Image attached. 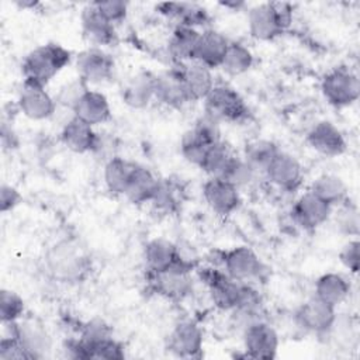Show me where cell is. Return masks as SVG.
<instances>
[{
	"label": "cell",
	"instance_id": "d6986e66",
	"mask_svg": "<svg viewBox=\"0 0 360 360\" xmlns=\"http://www.w3.org/2000/svg\"><path fill=\"white\" fill-rule=\"evenodd\" d=\"M80 24L83 37L91 44V46H110L117 42L115 25L110 22L98 10L89 3L83 7L80 14Z\"/></svg>",
	"mask_w": 360,
	"mask_h": 360
},
{
	"label": "cell",
	"instance_id": "30bf717a",
	"mask_svg": "<svg viewBox=\"0 0 360 360\" xmlns=\"http://www.w3.org/2000/svg\"><path fill=\"white\" fill-rule=\"evenodd\" d=\"M294 319L305 332L316 336L329 335L338 321L336 307H332L314 295L297 308Z\"/></svg>",
	"mask_w": 360,
	"mask_h": 360
},
{
	"label": "cell",
	"instance_id": "ab89813d",
	"mask_svg": "<svg viewBox=\"0 0 360 360\" xmlns=\"http://www.w3.org/2000/svg\"><path fill=\"white\" fill-rule=\"evenodd\" d=\"M112 336V330L110 325H107L103 319L94 318L80 325L79 328V339L86 345L91 346L97 342L108 339Z\"/></svg>",
	"mask_w": 360,
	"mask_h": 360
},
{
	"label": "cell",
	"instance_id": "7bdbcfd3",
	"mask_svg": "<svg viewBox=\"0 0 360 360\" xmlns=\"http://www.w3.org/2000/svg\"><path fill=\"white\" fill-rule=\"evenodd\" d=\"M89 89V86L80 79H75L69 83H65L58 94L55 96V100H56V104H60L66 108H69L72 111V108L75 107V104L77 103V100L82 97V94Z\"/></svg>",
	"mask_w": 360,
	"mask_h": 360
},
{
	"label": "cell",
	"instance_id": "7402d4cb",
	"mask_svg": "<svg viewBox=\"0 0 360 360\" xmlns=\"http://www.w3.org/2000/svg\"><path fill=\"white\" fill-rule=\"evenodd\" d=\"M59 136L60 142L75 153H94L100 134L94 131V127L72 115L63 124Z\"/></svg>",
	"mask_w": 360,
	"mask_h": 360
},
{
	"label": "cell",
	"instance_id": "484cf974",
	"mask_svg": "<svg viewBox=\"0 0 360 360\" xmlns=\"http://www.w3.org/2000/svg\"><path fill=\"white\" fill-rule=\"evenodd\" d=\"M228 45H229V39L225 35H222L217 30L204 28L200 35L194 60L202 63L210 69L221 68Z\"/></svg>",
	"mask_w": 360,
	"mask_h": 360
},
{
	"label": "cell",
	"instance_id": "4dcf8cb0",
	"mask_svg": "<svg viewBox=\"0 0 360 360\" xmlns=\"http://www.w3.org/2000/svg\"><path fill=\"white\" fill-rule=\"evenodd\" d=\"M134 166H135V162H131L117 155L107 159L103 170V179L107 190L111 194L124 195L131 173L134 170Z\"/></svg>",
	"mask_w": 360,
	"mask_h": 360
},
{
	"label": "cell",
	"instance_id": "c3c4849f",
	"mask_svg": "<svg viewBox=\"0 0 360 360\" xmlns=\"http://www.w3.org/2000/svg\"><path fill=\"white\" fill-rule=\"evenodd\" d=\"M21 201H22V195L15 187L6 183L1 184L0 187V211L1 212L13 211Z\"/></svg>",
	"mask_w": 360,
	"mask_h": 360
},
{
	"label": "cell",
	"instance_id": "ffe728a7",
	"mask_svg": "<svg viewBox=\"0 0 360 360\" xmlns=\"http://www.w3.org/2000/svg\"><path fill=\"white\" fill-rule=\"evenodd\" d=\"M155 100L172 108H181L191 103L176 65L155 75Z\"/></svg>",
	"mask_w": 360,
	"mask_h": 360
},
{
	"label": "cell",
	"instance_id": "d590c367",
	"mask_svg": "<svg viewBox=\"0 0 360 360\" xmlns=\"http://www.w3.org/2000/svg\"><path fill=\"white\" fill-rule=\"evenodd\" d=\"M256 174L257 173L250 167V165L243 159V156L233 155L228 166L225 167L221 179L229 181L231 184H233L240 190L242 187L249 186L253 181Z\"/></svg>",
	"mask_w": 360,
	"mask_h": 360
},
{
	"label": "cell",
	"instance_id": "f546056e",
	"mask_svg": "<svg viewBox=\"0 0 360 360\" xmlns=\"http://www.w3.org/2000/svg\"><path fill=\"white\" fill-rule=\"evenodd\" d=\"M350 294V283L340 273H325L315 281L314 295L323 302L338 307Z\"/></svg>",
	"mask_w": 360,
	"mask_h": 360
},
{
	"label": "cell",
	"instance_id": "d4e9b609",
	"mask_svg": "<svg viewBox=\"0 0 360 360\" xmlns=\"http://www.w3.org/2000/svg\"><path fill=\"white\" fill-rule=\"evenodd\" d=\"M156 11L166 18L174 20L176 24L200 30L210 24L208 11L197 4L187 1H163L156 4Z\"/></svg>",
	"mask_w": 360,
	"mask_h": 360
},
{
	"label": "cell",
	"instance_id": "8992f818",
	"mask_svg": "<svg viewBox=\"0 0 360 360\" xmlns=\"http://www.w3.org/2000/svg\"><path fill=\"white\" fill-rule=\"evenodd\" d=\"M204 112L218 122H240L248 118L249 108L243 97L229 84L215 83L204 98Z\"/></svg>",
	"mask_w": 360,
	"mask_h": 360
},
{
	"label": "cell",
	"instance_id": "1f68e13d",
	"mask_svg": "<svg viewBox=\"0 0 360 360\" xmlns=\"http://www.w3.org/2000/svg\"><path fill=\"white\" fill-rule=\"evenodd\" d=\"M309 191L322 198L332 208L339 207L347 201V187L345 181L336 174L325 173L318 176L312 181Z\"/></svg>",
	"mask_w": 360,
	"mask_h": 360
},
{
	"label": "cell",
	"instance_id": "7a4b0ae2",
	"mask_svg": "<svg viewBox=\"0 0 360 360\" xmlns=\"http://www.w3.org/2000/svg\"><path fill=\"white\" fill-rule=\"evenodd\" d=\"M72 60V53L65 46L48 42L30 51L21 63L24 82L46 87Z\"/></svg>",
	"mask_w": 360,
	"mask_h": 360
},
{
	"label": "cell",
	"instance_id": "e0dca14e",
	"mask_svg": "<svg viewBox=\"0 0 360 360\" xmlns=\"http://www.w3.org/2000/svg\"><path fill=\"white\" fill-rule=\"evenodd\" d=\"M202 197L207 205L222 217L231 215L242 204L239 188L221 177H208L205 180L202 184Z\"/></svg>",
	"mask_w": 360,
	"mask_h": 360
},
{
	"label": "cell",
	"instance_id": "60d3db41",
	"mask_svg": "<svg viewBox=\"0 0 360 360\" xmlns=\"http://www.w3.org/2000/svg\"><path fill=\"white\" fill-rule=\"evenodd\" d=\"M84 345V343H83ZM87 359H105V360H121L125 357L124 346L112 336L97 342L91 346H86Z\"/></svg>",
	"mask_w": 360,
	"mask_h": 360
},
{
	"label": "cell",
	"instance_id": "9c48e42d",
	"mask_svg": "<svg viewBox=\"0 0 360 360\" xmlns=\"http://www.w3.org/2000/svg\"><path fill=\"white\" fill-rule=\"evenodd\" d=\"M7 335L14 336L22 349L27 352L30 360L46 357L52 350V339L44 325L35 319H24L4 323Z\"/></svg>",
	"mask_w": 360,
	"mask_h": 360
},
{
	"label": "cell",
	"instance_id": "816d5d0a",
	"mask_svg": "<svg viewBox=\"0 0 360 360\" xmlns=\"http://www.w3.org/2000/svg\"><path fill=\"white\" fill-rule=\"evenodd\" d=\"M15 4L20 7V8H34L37 4H38V1H32V0H18V1H15Z\"/></svg>",
	"mask_w": 360,
	"mask_h": 360
},
{
	"label": "cell",
	"instance_id": "f35d334b",
	"mask_svg": "<svg viewBox=\"0 0 360 360\" xmlns=\"http://www.w3.org/2000/svg\"><path fill=\"white\" fill-rule=\"evenodd\" d=\"M156 210L163 214H174L180 208V200L177 197V188L170 183L160 180L159 187L150 201Z\"/></svg>",
	"mask_w": 360,
	"mask_h": 360
},
{
	"label": "cell",
	"instance_id": "52a82bcc",
	"mask_svg": "<svg viewBox=\"0 0 360 360\" xmlns=\"http://www.w3.org/2000/svg\"><path fill=\"white\" fill-rule=\"evenodd\" d=\"M321 91L330 105L336 108L349 107L360 96L359 76L349 68H333L322 77Z\"/></svg>",
	"mask_w": 360,
	"mask_h": 360
},
{
	"label": "cell",
	"instance_id": "277c9868",
	"mask_svg": "<svg viewBox=\"0 0 360 360\" xmlns=\"http://www.w3.org/2000/svg\"><path fill=\"white\" fill-rule=\"evenodd\" d=\"M195 270L200 281L207 287L211 301L218 309L233 311L238 307L245 281L231 278L221 267H215L214 264L197 267Z\"/></svg>",
	"mask_w": 360,
	"mask_h": 360
},
{
	"label": "cell",
	"instance_id": "f6af8a7d",
	"mask_svg": "<svg viewBox=\"0 0 360 360\" xmlns=\"http://www.w3.org/2000/svg\"><path fill=\"white\" fill-rule=\"evenodd\" d=\"M338 226L347 235H357L359 232V214L356 207L349 205L347 201L339 205V215L336 217Z\"/></svg>",
	"mask_w": 360,
	"mask_h": 360
},
{
	"label": "cell",
	"instance_id": "44dd1931",
	"mask_svg": "<svg viewBox=\"0 0 360 360\" xmlns=\"http://www.w3.org/2000/svg\"><path fill=\"white\" fill-rule=\"evenodd\" d=\"M179 69L180 77L184 83L190 101H204L215 86L212 69L204 66L197 60L174 63Z\"/></svg>",
	"mask_w": 360,
	"mask_h": 360
},
{
	"label": "cell",
	"instance_id": "7c38bea8",
	"mask_svg": "<svg viewBox=\"0 0 360 360\" xmlns=\"http://www.w3.org/2000/svg\"><path fill=\"white\" fill-rule=\"evenodd\" d=\"M79 77L87 84H103L114 77L115 62L103 48L90 46L76 58Z\"/></svg>",
	"mask_w": 360,
	"mask_h": 360
},
{
	"label": "cell",
	"instance_id": "8d00e7d4",
	"mask_svg": "<svg viewBox=\"0 0 360 360\" xmlns=\"http://www.w3.org/2000/svg\"><path fill=\"white\" fill-rule=\"evenodd\" d=\"M211 145L204 142L191 128L187 129L180 139V153L181 156L194 166H201L205 152Z\"/></svg>",
	"mask_w": 360,
	"mask_h": 360
},
{
	"label": "cell",
	"instance_id": "b9f144b4",
	"mask_svg": "<svg viewBox=\"0 0 360 360\" xmlns=\"http://www.w3.org/2000/svg\"><path fill=\"white\" fill-rule=\"evenodd\" d=\"M219 124L215 118H212L211 115L208 114H202L200 115L194 125L191 127V129L204 141L207 142L208 145H214V143H218L221 142V128H219Z\"/></svg>",
	"mask_w": 360,
	"mask_h": 360
},
{
	"label": "cell",
	"instance_id": "ac0fdd59",
	"mask_svg": "<svg viewBox=\"0 0 360 360\" xmlns=\"http://www.w3.org/2000/svg\"><path fill=\"white\" fill-rule=\"evenodd\" d=\"M307 143L323 156H339L345 153L347 143L342 131L330 121L322 120L314 124L307 132Z\"/></svg>",
	"mask_w": 360,
	"mask_h": 360
},
{
	"label": "cell",
	"instance_id": "ee69618b",
	"mask_svg": "<svg viewBox=\"0 0 360 360\" xmlns=\"http://www.w3.org/2000/svg\"><path fill=\"white\" fill-rule=\"evenodd\" d=\"M93 6L98 10L114 25L125 20L128 14V3L122 0H105V1H93Z\"/></svg>",
	"mask_w": 360,
	"mask_h": 360
},
{
	"label": "cell",
	"instance_id": "5b68a950",
	"mask_svg": "<svg viewBox=\"0 0 360 360\" xmlns=\"http://www.w3.org/2000/svg\"><path fill=\"white\" fill-rule=\"evenodd\" d=\"M219 264L231 278L245 283L263 280L269 270L259 255L245 245L221 250Z\"/></svg>",
	"mask_w": 360,
	"mask_h": 360
},
{
	"label": "cell",
	"instance_id": "2e32d148",
	"mask_svg": "<svg viewBox=\"0 0 360 360\" xmlns=\"http://www.w3.org/2000/svg\"><path fill=\"white\" fill-rule=\"evenodd\" d=\"M332 207L312 191L302 193L291 207L292 222L304 231H314L332 215Z\"/></svg>",
	"mask_w": 360,
	"mask_h": 360
},
{
	"label": "cell",
	"instance_id": "681fc988",
	"mask_svg": "<svg viewBox=\"0 0 360 360\" xmlns=\"http://www.w3.org/2000/svg\"><path fill=\"white\" fill-rule=\"evenodd\" d=\"M1 143L4 148H14L17 145V136L11 127H7V122H3L1 125Z\"/></svg>",
	"mask_w": 360,
	"mask_h": 360
},
{
	"label": "cell",
	"instance_id": "5bb4252c",
	"mask_svg": "<svg viewBox=\"0 0 360 360\" xmlns=\"http://www.w3.org/2000/svg\"><path fill=\"white\" fill-rule=\"evenodd\" d=\"M166 347L177 357H200L204 347V333L201 326L191 319L177 322L167 336Z\"/></svg>",
	"mask_w": 360,
	"mask_h": 360
},
{
	"label": "cell",
	"instance_id": "836d02e7",
	"mask_svg": "<svg viewBox=\"0 0 360 360\" xmlns=\"http://www.w3.org/2000/svg\"><path fill=\"white\" fill-rule=\"evenodd\" d=\"M253 53L248 46L238 41H229L221 69L229 76H240L253 66Z\"/></svg>",
	"mask_w": 360,
	"mask_h": 360
},
{
	"label": "cell",
	"instance_id": "cb8c5ba5",
	"mask_svg": "<svg viewBox=\"0 0 360 360\" xmlns=\"http://www.w3.org/2000/svg\"><path fill=\"white\" fill-rule=\"evenodd\" d=\"M72 115L96 127L111 118V107L104 93L89 87L72 108Z\"/></svg>",
	"mask_w": 360,
	"mask_h": 360
},
{
	"label": "cell",
	"instance_id": "6da1fadb",
	"mask_svg": "<svg viewBox=\"0 0 360 360\" xmlns=\"http://www.w3.org/2000/svg\"><path fill=\"white\" fill-rule=\"evenodd\" d=\"M45 267L60 283H82L90 274L91 260L75 240L62 239L46 250Z\"/></svg>",
	"mask_w": 360,
	"mask_h": 360
},
{
	"label": "cell",
	"instance_id": "74e56055",
	"mask_svg": "<svg viewBox=\"0 0 360 360\" xmlns=\"http://www.w3.org/2000/svg\"><path fill=\"white\" fill-rule=\"evenodd\" d=\"M25 304L24 300L13 290L3 288L0 291V319L1 323H11L20 321L24 316Z\"/></svg>",
	"mask_w": 360,
	"mask_h": 360
},
{
	"label": "cell",
	"instance_id": "7dc6e473",
	"mask_svg": "<svg viewBox=\"0 0 360 360\" xmlns=\"http://www.w3.org/2000/svg\"><path fill=\"white\" fill-rule=\"evenodd\" d=\"M0 360H30V357L14 336L6 335L0 340Z\"/></svg>",
	"mask_w": 360,
	"mask_h": 360
},
{
	"label": "cell",
	"instance_id": "d6a6232c",
	"mask_svg": "<svg viewBox=\"0 0 360 360\" xmlns=\"http://www.w3.org/2000/svg\"><path fill=\"white\" fill-rule=\"evenodd\" d=\"M281 149L270 139H253L245 146L243 159L256 173H264L269 163Z\"/></svg>",
	"mask_w": 360,
	"mask_h": 360
},
{
	"label": "cell",
	"instance_id": "83f0119b",
	"mask_svg": "<svg viewBox=\"0 0 360 360\" xmlns=\"http://www.w3.org/2000/svg\"><path fill=\"white\" fill-rule=\"evenodd\" d=\"M200 35H201L200 30L180 25V24L174 25L172 35L169 38V45H167V51L173 65L194 60Z\"/></svg>",
	"mask_w": 360,
	"mask_h": 360
},
{
	"label": "cell",
	"instance_id": "e575fe53",
	"mask_svg": "<svg viewBox=\"0 0 360 360\" xmlns=\"http://www.w3.org/2000/svg\"><path fill=\"white\" fill-rule=\"evenodd\" d=\"M232 156L233 153L229 146L221 141L208 148L200 169L207 173L208 177H221Z\"/></svg>",
	"mask_w": 360,
	"mask_h": 360
},
{
	"label": "cell",
	"instance_id": "9a60e30c",
	"mask_svg": "<svg viewBox=\"0 0 360 360\" xmlns=\"http://www.w3.org/2000/svg\"><path fill=\"white\" fill-rule=\"evenodd\" d=\"M263 174L273 186L287 193L297 191L304 180L301 163L295 156L284 150H280L273 158Z\"/></svg>",
	"mask_w": 360,
	"mask_h": 360
},
{
	"label": "cell",
	"instance_id": "bcb514c9",
	"mask_svg": "<svg viewBox=\"0 0 360 360\" xmlns=\"http://www.w3.org/2000/svg\"><path fill=\"white\" fill-rule=\"evenodd\" d=\"M339 260L345 269L356 274L360 263V243L357 239H350L339 252Z\"/></svg>",
	"mask_w": 360,
	"mask_h": 360
},
{
	"label": "cell",
	"instance_id": "f1b7e54d",
	"mask_svg": "<svg viewBox=\"0 0 360 360\" xmlns=\"http://www.w3.org/2000/svg\"><path fill=\"white\" fill-rule=\"evenodd\" d=\"M122 101L131 108H145L155 100V75L141 72L127 82L121 90Z\"/></svg>",
	"mask_w": 360,
	"mask_h": 360
},
{
	"label": "cell",
	"instance_id": "4316f807",
	"mask_svg": "<svg viewBox=\"0 0 360 360\" xmlns=\"http://www.w3.org/2000/svg\"><path fill=\"white\" fill-rule=\"evenodd\" d=\"M159 181L160 180L148 167L135 163L124 197L132 204L150 202L159 187Z\"/></svg>",
	"mask_w": 360,
	"mask_h": 360
},
{
	"label": "cell",
	"instance_id": "ba28073f",
	"mask_svg": "<svg viewBox=\"0 0 360 360\" xmlns=\"http://www.w3.org/2000/svg\"><path fill=\"white\" fill-rule=\"evenodd\" d=\"M146 283L152 292L174 302L184 301L193 292L191 271L179 267L165 271L146 270Z\"/></svg>",
	"mask_w": 360,
	"mask_h": 360
},
{
	"label": "cell",
	"instance_id": "f907efd6",
	"mask_svg": "<svg viewBox=\"0 0 360 360\" xmlns=\"http://www.w3.org/2000/svg\"><path fill=\"white\" fill-rule=\"evenodd\" d=\"M219 6L225 7V8H231L233 11H239L240 8H243L246 4L243 1H236V0H226V1H219Z\"/></svg>",
	"mask_w": 360,
	"mask_h": 360
},
{
	"label": "cell",
	"instance_id": "603a6c76",
	"mask_svg": "<svg viewBox=\"0 0 360 360\" xmlns=\"http://www.w3.org/2000/svg\"><path fill=\"white\" fill-rule=\"evenodd\" d=\"M143 262L149 271H165L173 267L186 269L179 257L177 245L165 238H153L143 248Z\"/></svg>",
	"mask_w": 360,
	"mask_h": 360
},
{
	"label": "cell",
	"instance_id": "3957f363",
	"mask_svg": "<svg viewBox=\"0 0 360 360\" xmlns=\"http://www.w3.org/2000/svg\"><path fill=\"white\" fill-rule=\"evenodd\" d=\"M292 6L287 1H267L249 8L248 28L257 41H273L292 22Z\"/></svg>",
	"mask_w": 360,
	"mask_h": 360
},
{
	"label": "cell",
	"instance_id": "4fadbf2b",
	"mask_svg": "<svg viewBox=\"0 0 360 360\" xmlns=\"http://www.w3.org/2000/svg\"><path fill=\"white\" fill-rule=\"evenodd\" d=\"M17 110L32 121H44L56 112V100L44 86L22 82L15 101Z\"/></svg>",
	"mask_w": 360,
	"mask_h": 360
},
{
	"label": "cell",
	"instance_id": "8fae6325",
	"mask_svg": "<svg viewBox=\"0 0 360 360\" xmlns=\"http://www.w3.org/2000/svg\"><path fill=\"white\" fill-rule=\"evenodd\" d=\"M242 332L245 357L270 360L277 356L280 338L277 330L266 319L252 322Z\"/></svg>",
	"mask_w": 360,
	"mask_h": 360
}]
</instances>
